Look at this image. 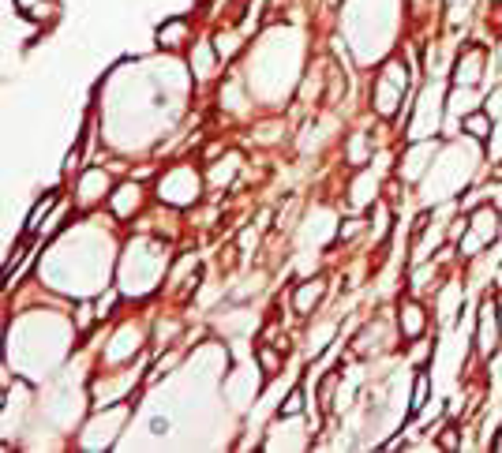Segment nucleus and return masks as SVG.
I'll use <instances>...</instances> for the list:
<instances>
[{
  "label": "nucleus",
  "instance_id": "1",
  "mask_svg": "<svg viewBox=\"0 0 502 453\" xmlns=\"http://www.w3.org/2000/svg\"><path fill=\"white\" fill-rule=\"evenodd\" d=\"M405 90H408V68H405V64H401V60L382 64L379 75H375V86H372V105H375V113L386 116V120H394V116H398V109H401Z\"/></svg>",
  "mask_w": 502,
  "mask_h": 453
},
{
  "label": "nucleus",
  "instance_id": "2",
  "mask_svg": "<svg viewBox=\"0 0 502 453\" xmlns=\"http://www.w3.org/2000/svg\"><path fill=\"white\" fill-rule=\"evenodd\" d=\"M502 233V218L495 206H476L465 221V236H461V251L465 255H476V251L491 247Z\"/></svg>",
  "mask_w": 502,
  "mask_h": 453
},
{
  "label": "nucleus",
  "instance_id": "3",
  "mask_svg": "<svg viewBox=\"0 0 502 453\" xmlns=\"http://www.w3.org/2000/svg\"><path fill=\"white\" fill-rule=\"evenodd\" d=\"M199 172H195L191 165H177V169H169L162 184H157V195L165 198V203H173V206H188L199 198Z\"/></svg>",
  "mask_w": 502,
  "mask_h": 453
},
{
  "label": "nucleus",
  "instance_id": "4",
  "mask_svg": "<svg viewBox=\"0 0 502 453\" xmlns=\"http://www.w3.org/2000/svg\"><path fill=\"white\" fill-rule=\"evenodd\" d=\"M498 337H502V323H498V303L495 296H487L480 303V318H476V352L480 356H491L498 349Z\"/></svg>",
  "mask_w": 502,
  "mask_h": 453
},
{
  "label": "nucleus",
  "instance_id": "5",
  "mask_svg": "<svg viewBox=\"0 0 502 453\" xmlns=\"http://www.w3.org/2000/svg\"><path fill=\"white\" fill-rule=\"evenodd\" d=\"M398 330H401L405 341H420V337H424L428 334V311H424V303L401 300V308H398Z\"/></svg>",
  "mask_w": 502,
  "mask_h": 453
},
{
  "label": "nucleus",
  "instance_id": "6",
  "mask_svg": "<svg viewBox=\"0 0 502 453\" xmlns=\"http://www.w3.org/2000/svg\"><path fill=\"white\" fill-rule=\"evenodd\" d=\"M326 296V277H311V281H300L293 289V311L296 315H311Z\"/></svg>",
  "mask_w": 502,
  "mask_h": 453
},
{
  "label": "nucleus",
  "instance_id": "7",
  "mask_svg": "<svg viewBox=\"0 0 502 453\" xmlns=\"http://www.w3.org/2000/svg\"><path fill=\"white\" fill-rule=\"evenodd\" d=\"M484 60H487V52L484 45H469L465 52H461V60H457V83H465V86H476L480 83V75H484Z\"/></svg>",
  "mask_w": 502,
  "mask_h": 453
},
{
  "label": "nucleus",
  "instance_id": "8",
  "mask_svg": "<svg viewBox=\"0 0 502 453\" xmlns=\"http://www.w3.org/2000/svg\"><path fill=\"white\" fill-rule=\"evenodd\" d=\"M109 206H113V214L121 218V221L131 218L143 206V188H139V184H121V188L109 195Z\"/></svg>",
  "mask_w": 502,
  "mask_h": 453
},
{
  "label": "nucleus",
  "instance_id": "9",
  "mask_svg": "<svg viewBox=\"0 0 502 453\" xmlns=\"http://www.w3.org/2000/svg\"><path fill=\"white\" fill-rule=\"evenodd\" d=\"M101 195H113L109 191V177H105L101 169H90L83 180H79V203L83 206H94V203H101Z\"/></svg>",
  "mask_w": 502,
  "mask_h": 453
},
{
  "label": "nucleus",
  "instance_id": "10",
  "mask_svg": "<svg viewBox=\"0 0 502 453\" xmlns=\"http://www.w3.org/2000/svg\"><path fill=\"white\" fill-rule=\"evenodd\" d=\"M188 34H191V26H188V19H165L162 26H157V45L162 49H180L184 42H188Z\"/></svg>",
  "mask_w": 502,
  "mask_h": 453
},
{
  "label": "nucleus",
  "instance_id": "11",
  "mask_svg": "<svg viewBox=\"0 0 502 453\" xmlns=\"http://www.w3.org/2000/svg\"><path fill=\"white\" fill-rule=\"evenodd\" d=\"M461 128H465L472 139H487L491 135V113H469L461 120Z\"/></svg>",
  "mask_w": 502,
  "mask_h": 453
},
{
  "label": "nucleus",
  "instance_id": "12",
  "mask_svg": "<svg viewBox=\"0 0 502 453\" xmlns=\"http://www.w3.org/2000/svg\"><path fill=\"white\" fill-rule=\"evenodd\" d=\"M52 203H57V195H45L42 203L30 210V218H26V236H34L38 229H42V221L49 218V206H52Z\"/></svg>",
  "mask_w": 502,
  "mask_h": 453
},
{
  "label": "nucleus",
  "instance_id": "13",
  "mask_svg": "<svg viewBox=\"0 0 502 453\" xmlns=\"http://www.w3.org/2000/svg\"><path fill=\"white\" fill-rule=\"evenodd\" d=\"M428 386H431L428 371H420V375H416V390H413V401H408V412H420V408L428 405Z\"/></svg>",
  "mask_w": 502,
  "mask_h": 453
},
{
  "label": "nucleus",
  "instance_id": "14",
  "mask_svg": "<svg viewBox=\"0 0 502 453\" xmlns=\"http://www.w3.org/2000/svg\"><path fill=\"white\" fill-rule=\"evenodd\" d=\"M364 162H367V135H352V142H349V165L360 169Z\"/></svg>",
  "mask_w": 502,
  "mask_h": 453
},
{
  "label": "nucleus",
  "instance_id": "15",
  "mask_svg": "<svg viewBox=\"0 0 502 453\" xmlns=\"http://www.w3.org/2000/svg\"><path fill=\"white\" fill-rule=\"evenodd\" d=\"M300 412H303V390H289L285 405H281V420H293Z\"/></svg>",
  "mask_w": 502,
  "mask_h": 453
},
{
  "label": "nucleus",
  "instance_id": "16",
  "mask_svg": "<svg viewBox=\"0 0 502 453\" xmlns=\"http://www.w3.org/2000/svg\"><path fill=\"white\" fill-rule=\"evenodd\" d=\"M259 367L267 371V375H277V367H281V356H277L274 349H267V345H259Z\"/></svg>",
  "mask_w": 502,
  "mask_h": 453
},
{
  "label": "nucleus",
  "instance_id": "17",
  "mask_svg": "<svg viewBox=\"0 0 502 453\" xmlns=\"http://www.w3.org/2000/svg\"><path fill=\"white\" fill-rule=\"evenodd\" d=\"M439 446H442V449H457V446H461V438H457L454 431H446V435L439 438Z\"/></svg>",
  "mask_w": 502,
  "mask_h": 453
},
{
  "label": "nucleus",
  "instance_id": "18",
  "mask_svg": "<svg viewBox=\"0 0 502 453\" xmlns=\"http://www.w3.org/2000/svg\"><path fill=\"white\" fill-rule=\"evenodd\" d=\"M491 449H498V453H502V427H498V431H495V438H491Z\"/></svg>",
  "mask_w": 502,
  "mask_h": 453
}]
</instances>
